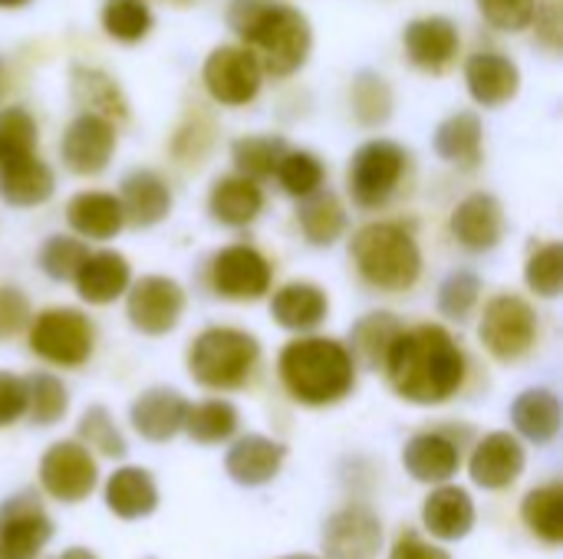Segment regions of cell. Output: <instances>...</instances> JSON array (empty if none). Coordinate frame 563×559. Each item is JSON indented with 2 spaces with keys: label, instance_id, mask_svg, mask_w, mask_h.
<instances>
[{
  "label": "cell",
  "instance_id": "cell-49",
  "mask_svg": "<svg viewBox=\"0 0 563 559\" xmlns=\"http://www.w3.org/2000/svg\"><path fill=\"white\" fill-rule=\"evenodd\" d=\"M30 300L16 287H0V339H13L30 323Z\"/></svg>",
  "mask_w": 563,
  "mask_h": 559
},
{
  "label": "cell",
  "instance_id": "cell-8",
  "mask_svg": "<svg viewBox=\"0 0 563 559\" xmlns=\"http://www.w3.org/2000/svg\"><path fill=\"white\" fill-rule=\"evenodd\" d=\"M406 161H409L406 148L393 138H369L366 145H360L346 171L353 201L366 211L389 204V198L396 194L406 175Z\"/></svg>",
  "mask_w": 563,
  "mask_h": 559
},
{
  "label": "cell",
  "instance_id": "cell-46",
  "mask_svg": "<svg viewBox=\"0 0 563 559\" xmlns=\"http://www.w3.org/2000/svg\"><path fill=\"white\" fill-rule=\"evenodd\" d=\"M79 441L92 451H99L102 458H125L129 445L122 438V432L115 428L112 415L106 405H89L79 418V428H76Z\"/></svg>",
  "mask_w": 563,
  "mask_h": 559
},
{
  "label": "cell",
  "instance_id": "cell-4",
  "mask_svg": "<svg viewBox=\"0 0 563 559\" xmlns=\"http://www.w3.org/2000/svg\"><path fill=\"white\" fill-rule=\"evenodd\" d=\"M356 273L383 293H406L422 277V250L416 237L393 221H369L350 241Z\"/></svg>",
  "mask_w": 563,
  "mask_h": 559
},
{
  "label": "cell",
  "instance_id": "cell-1",
  "mask_svg": "<svg viewBox=\"0 0 563 559\" xmlns=\"http://www.w3.org/2000/svg\"><path fill=\"white\" fill-rule=\"evenodd\" d=\"M383 372L399 399L412 405H442L465 382V353L445 326L426 323L396 336Z\"/></svg>",
  "mask_w": 563,
  "mask_h": 559
},
{
  "label": "cell",
  "instance_id": "cell-17",
  "mask_svg": "<svg viewBox=\"0 0 563 559\" xmlns=\"http://www.w3.org/2000/svg\"><path fill=\"white\" fill-rule=\"evenodd\" d=\"M452 237L472 250V254H488L501 244L505 237V208L495 194L488 191H475L468 198H462L452 211Z\"/></svg>",
  "mask_w": 563,
  "mask_h": 559
},
{
  "label": "cell",
  "instance_id": "cell-39",
  "mask_svg": "<svg viewBox=\"0 0 563 559\" xmlns=\"http://www.w3.org/2000/svg\"><path fill=\"white\" fill-rule=\"evenodd\" d=\"M284 152H287V142L280 135H241L231 145V161L238 175L264 181V178H274Z\"/></svg>",
  "mask_w": 563,
  "mask_h": 559
},
{
  "label": "cell",
  "instance_id": "cell-26",
  "mask_svg": "<svg viewBox=\"0 0 563 559\" xmlns=\"http://www.w3.org/2000/svg\"><path fill=\"white\" fill-rule=\"evenodd\" d=\"M482 145H485V125H482L478 112H472V109H459V112L445 115L432 135L435 155L455 168H465V171L478 168Z\"/></svg>",
  "mask_w": 563,
  "mask_h": 559
},
{
  "label": "cell",
  "instance_id": "cell-44",
  "mask_svg": "<svg viewBox=\"0 0 563 559\" xmlns=\"http://www.w3.org/2000/svg\"><path fill=\"white\" fill-rule=\"evenodd\" d=\"M525 283L531 293L544 297V300H558L563 290V244L561 241H548L541 244L525 267Z\"/></svg>",
  "mask_w": 563,
  "mask_h": 559
},
{
  "label": "cell",
  "instance_id": "cell-23",
  "mask_svg": "<svg viewBox=\"0 0 563 559\" xmlns=\"http://www.w3.org/2000/svg\"><path fill=\"white\" fill-rule=\"evenodd\" d=\"M132 283V267L119 250H89L79 273L73 277V287L82 303L89 306H109L115 303Z\"/></svg>",
  "mask_w": 563,
  "mask_h": 559
},
{
  "label": "cell",
  "instance_id": "cell-30",
  "mask_svg": "<svg viewBox=\"0 0 563 559\" xmlns=\"http://www.w3.org/2000/svg\"><path fill=\"white\" fill-rule=\"evenodd\" d=\"M53 191H56V175L40 155L0 168V198L10 208H40L53 198Z\"/></svg>",
  "mask_w": 563,
  "mask_h": 559
},
{
  "label": "cell",
  "instance_id": "cell-40",
  "mask_svg": "<svg viewBox=\"0 0 563 559\" xmlns=\"http://www.w3.org/2000/svg\"><path fill=\"white\" fill-rule=\"evenodd\" d=\"M23 382H26V415H30V422L40 425V428H49V425L63 422V415L69 409L66 385L53 372H33Z\"/></svg>",
  "mask_w": 563,
  "mask_h": 559
},
{
  "label": "cell",
  "instance_id": "cell-9",
  "mask_svg": "<svg viewBox=\"0 0 563 559\" xmlns=\"http://www.w3.org/2000/svg\"><path fill=\"white\" fill-rule=\"evenodd\" d=\"M201 82L221 105H247L264 86V69L247 46H214L205 56Z\"/></svg>",
  "mask_w": 563,
  "mask_h": 559
},
{
  "label": "cell",
  "instance_id": "cell-5",
  "mask_svg": "<svg viewBox=\"0 0 563 559\" xmlns=\"http://www.w3.org/2000/svg\"><path fill=\"white\" fill-rule=\"evenodd\" d=\"M261 362V343L238 326H208L188 346V376L214 392L247 385Z\"/></svg>",
  "mask_w": 563,
  "mask_h": 559
},
{
  "label": "cell",
  "instance_id": "cell-42",
  "mask_svg": "<svg viewBox=\"0 0 563 559\" xmlns=\"http://www.w3.org/2000/svg\"><path fill=\"white\" fill-rule=\"evenodd\" d=\"M36 138H40L36 119L23 105L0 109V168L36 155Z\"/></svg>",
  "mask_w": 563,
  "mask_h": 559
},
{
  "label": "cell",
  "instance_id": "cell-10",
  "mask_svg": "<svg viewBox=\"0 0 563 559\" xmlns=\"http://www.w3.org/2000/svg\"><path fill=\"white\" fill-rule=\"evenodd\" d=\"M122 297H125V316H129L132 329H139L142 336H165L181 323L185 290L172 277L148 273L142 280L129 283V290Z\"/></svg>",
  "mask_w": 563,
  "mask_h": 559
},
{
  "label": "cell",
  "instance_id": "cell-24",
  "mask_svg": "<svg viewBox=\"0 0 563 559\" xmlns=\"http://www.w3.org/2000/svg\"><path fill=\"white\" fill-rule=\"evenodd\" d=\"M402 465L422 484H445L459 474L462 451L452 438H445L439 432H422V435H412L406 441Z\"/></svg>",
  "mask_w": 563,
  "mask_h": 559
},
{
  "label": "cell",
  "instance_id": "cell-37",
  "mask_svg": "<svg viewBox=\"0 0 563 559\" xmlns=\"http://www.w3.org/2000/svg\"><path fill=\"white\" fill-rule=\"evenodd\" d=\"M521 517L528 524V530L544 540L548 547H558L563 544V488L554 484H544V488H534L525 504H521Z\"/></svg>",
  "mask_w": 563,
  "mask_h": 559
},
{
  "label": "cell",
  "instance_id": "cell-14",
  "mask_svg": "<svg viewBox=\"0 0 563 559\" xmlns=\"http://www.w3.org/2000/svg\"><path fill=\"white\" fill-rule=\"evenodd\" d=\"M59 155L73 175L89 178L106 171L115 155V122L96 112H79L59 138Z\"/></svg>",
  "mask_w": 563,
  "mask_h": 559
},
{
  "label": "cell",
  "instance_id": "cell-47",
  "mask_svg": "<svg viewBox=\"0 0 563 559\" xmlns=\"http://www.w3.org/2000/svg\"><path fill=\"white\" fill-rule=\"evenodd\" d=\"M482 300V280L472 270H452L439 287V313L449 320H465Z\"/></svg>",
  "mask_w": 563,
  "mask_h": 559
},
{
  "label": "cell",
  "instance_id": "cell-2",
  "mask_svg": "<svg viewBox=\"0 0 563 559\" xmlns=\"http://www.w3.org/2000/svg\"><path fill=\"white\" fill-rule=\"evenodd\" d=\"M228 23L257 56L264 76H294L310 56V20L284 0H231Z\"/></svg>",
  "mask_w": 563,
  "mask_h": 559
},
{
  "label": "cell",
  "instance_id": "cell-29",
  "mask_svg": "<svg viewBox=\"0 0 563 559\" xmlns=\"http://www.w3.org/2000/svg\"><path fill=\"white\" fill-rule=\"evenodd\" d=\"M327 313H330V300L323 287L307 280L284 283L271 300V316L277 320V326L290 333H313L327 320Z\"/></svg>",
  "mask_w": 563,
  "mask_h": 559
},
{
  "label": "cell",
  "instance_id": "cell-43",
  "mask_svg": "<svg viewBox=\"0 0 563 559\" xmlns=\"http://www.w3.org/2000/svg\"><path fill=\"white\" fill-rule=\"evenodd\" d=\"M274 178L280 181V188H284L290 198H307V194H313L317 188H323L327 168H323V161H320L313 152L287 148L284 158L277 161Z\"/></svg>",
  "mask_w": 563,
  "mask_h": 559
},
{
  "label": "cell",
  "instance_id": "cell-19",
  "mask_svg": "<svg viewBox=\"0 0 563 559\" xmlns=\"http://www.w3.org/2000/svg\"><path fill=\"white\" fill-rule=\"evenodd\" d=\"M525 448L511 432H492L485 435L468 461V474L485 491H505L525 474Z\"/></svg>",
  "mask_w": 563,
  "mask_h": 559
},
{
  "label": "cell",
  "instance_id": "cell-28",
  "mask_svg": "<svg viewBox=\"0 0 563 559\" xmlns=\"http://www.w3.org/2000/svg\"><path fill=\"white\" fill-rule=\"evenodd\" d=\"M66 224L82 241H112L125 227V214L109 191H79L66 204Z\"/></svg>",
  "mask_w": 563,
  "mask_h": 559
},
{
  "label": "cell",
  "instance_id": "cell-53",
  "mask_svg": "<svg viewBox=\"0 0 563 559\" xmlns=\"http://www.w3.org/2000/svg\"><path fill=\"white\" fill-rule=\"evenodd\" d=\"M7 86H10V72H7V63L0 59V99L7 96Z\"/></svg>",
  "mask_w": 563,
  "mask_h": 559
},
{
  "label": "cell",
  "instance_id": "cell-18",
  "mask_svg": "<svg viewBox=\"0 0 563 559\" xmlns=\"http://www.w3.org/2000/svg\"><path fill=\"white\" fill-rule=\"evenodd\" d=\"M465 89L485 109H501L521 92V69L515 59L495 49L472 53L465 59Z\"/></svg>",
  "mask_w": 563,
  "mask_h": 559
},
{
  "label": "cell",
  "instance_id": "cell-11",
  "mask_svg": "<svg viewBox=\"0 0 563 559\" xmlns=\"http://www.w3.org/2000/svg\"><path fill=\"white\" fill-rule=\"evenodd\" d=\"M99 465L82 441H56L40 458V488L63 504H79L96 491Z\"/></svg>",
  "mask_w": 563,
  "mask_h": 559
},
{
  "label": "cell",
  "instance_id": "cell-56",
  "mask_svg": "<svg viewBox=\"0 0 563 559\" xmlns=\"http://www.w3.org/2000/svg\"><path fill=\"white\" fill-rule=\"evenodd\" d=\"M0 559H7V557H3V554H0Z\"/></svg>",
  "mask_w": 563,
  "mask_h": 559
},
{
  "label": "cell",
  "instance_id": "cell-41",
  "mask_svg": "<svg viewBox=\"0 0 563 559\" xmlns=\"http://www.w3.org/2000/svg\"><path fill=\"white\" fill-rule=\"evenodd\" d=\"M102 30L119 43H139L152 33L155 16L145 0H102Z\"/></svg>",
  "mask_w": 563,
  "mask_h": 559
},
{
  "label": "cell",
  "instance_id": "cell-16",
  "mask_svg": "<svg viewBox=\"0 0 563 559\" xmlns=\"http://www.w3.org/2000/svg\"><path fill=\"white\" fill-rule=\"evenodd\" d=\"M459 46H462V36H459V26L449 20V16H416L406 23L402 30V49H406V59L422 69V72H445L455 56H459Z\"/></svg>",
  "mask_w": 563,
  "mask_h": 559
},
{
  "label": "cell",
  "instance_id": "cell-15",
  "mask_svg": "<svg viewBox=\"0 0 563 559\" xmlns=\"http://www.w3.org/2000/svg\"><path fill=\"white\" fill-rule=\"evenodd\" d=\"M379 544H383V524L363 504H350L323 524L327 559H376Z\"/></svg>",
  "mask_w": 563,
  "mask_h": 559
},
{
  "label": "cell",
  "instance_id": "cell-55",
  "mask_svg": "<svg viewBox=\"0 0 563 559\" xmlns=\"http://www.w3.org/2000/svg\"><path fill=\"white\" fill-rule=\"evenodd\" d=\"M280 559H317V557H307V554H294V557H280Z\"/></svg>",
  "mask_w": 563,
  "mask_h": 559
},
{
  "label": "cell",
  "instance_id": "cell-33",
  "mask_svg": "<svg viewBox=\"0 0 563 559\" xmlns=\"http://www.w3.org/2000/svg\"><path fill=\"white\" fill-rule=\"evenodd\" d=\"M406 329V323L396 316V313H386V310H379V313H366L363 320H356L353 323V329H350V356H353V362H363L369 372H379L383 369V362H386V353H389V346L396 343V336Z\"/></svg>",
  "mask_w": 563,
  "mask_h": 559
},
{
  "label": "cell",
  "instance_id": "cell-45",
  "mask_svg": "<svg viewBox=\"0 0 563 559\" xmlns=\"http://www.w3.org/2000/svg\"><path fill=\"white\" fill-rule=\"evenodd\" d=\"M89 247L79 241V237H69V234H53L43 241L40 247V270L56 280V283H73V277L79 273L82 260H86Z\"/></svg>",
  "mask_w": 563,
  "mask_h": 559
},
{
  "label": "cell",
  "instance_id": "cell-48",
  "mask_svg": "<svg viewBox=\"0 0 563 559\" xmlns=\"http://www.w3.org/2000/svg\"><path fill=\"white\" fill-rule=\"evenodd\" d=\"M478 13L505 33H521L538 16V0H475Z\"/></svg>",
  "mask_w": 563,
  "mask_h": 559
},
{
  "label": "cell",
  "instance_id": "cell-32",
  "mask_svg": "<svg viewBox=\"0 0 563 559\" xmlns=\"http://www.w3.org/2000/svg\"><path fill=\"white\" fill-rule=\"evenodd\" d=\"M511 425L534 445H551L561 435V399L551 389H528L511 402Z\"/></svg>",
  "mask_w": 563,
  "mask_h": 559
},
{
  "label": "cell",
  "instance_id": "cell-38",
  "mask_svg": "<svg viewBox=\"0 0 563 559\" xmlns=\"http://www.w3.org/2000/svg\"><path fill=\"white\" fill-rule=\"evenodd\" d=\"M350 105H353V115L360 125H366V128L386 125L393 115V89H389L386 76H379L376 69H360L350 86Z\"/></svg>",
  "mask_w": 563,
  "mask_h": 559
},
{
  "label": "cell",
  "instance_id": "cell-27",
  "mask_svg": "<svg viewBox=\"0 0 563 559\" xmlns=\"http://www.w3.org/2000/svg\"><path fill=\"white\" fill-rule=\"evenodd\" d=\"M208 211L224 227H247V224H254L261 217V211H264L261 181H254L247 175H238V171L218 178L211 194H208Z\"/></svg>",
  "mask_w": 563,
  "mask_h": 559
},
{
  "label": "cell",
  "instance_id": "cell-57",
  "mask_svg": "<svg viewBox=\"0 0 563 559\" xmlns=\"http://www.w3.org/2000/svg\"><path fill=\"white\" fill-rule=\"evenodd\" d=\"M148 559H152V557H148Z\"/></svg>",
  "mask_w": 563,
  "mask_h": 559
},
{
  "label": "cell",
  "instance_id": "cell-36",
  "mask_svg": "<svg viewBox=\"0 0 563 559\" xmlns=\"http://www.w3.org/2000/svg\"><path fill=\"white\" fill-rule=\"evenodd\" d=\"M238 425H241V418H238V409L231 402L208 399V402L188 405L181 432L198 445H221V441L238 435Z\"/></svg>",
  "mask_w": 563,
  "mask_h": 559
},
{
  "label": "cell",
  "instance_id": "cell-35",
  "mask_svg": "<svg viewBox=\"0 0 563 559\" xmlns=\"http://www.w3.org/2000/svg\"><path fill=\"white\" fill-rule=\"evenodd\" d=\"M73 99L82 112H96L109 122H122L129 115V102L119 89V82L92 66H73Z\"/></svg>",
  "mask_w": 563,
  "mask_h": 559
},
{
  "label": "cell",
  "instance_id": "cell-13",
  "mask_svg": "<svg viewBox=\"0 0 563 559\" xmlns=\"http://www.w3.org/2000/svg\"><path fill=\"white\" fill-rule=\"evenodd\" d=\"M271 277L274 270L267 257L251 244H231L218 250L211 260V290L221 300H234V303L261 300L271 290Z\"/></svg>",
  "mask_w": 563,
  "mask_h": 559
},
{
  "label": "cell",
  "instance_id": "cell-21",
  "mask_svg": "<svg viewBox=\"0 0 563 559\" xmlns=\"http://www.w3.org/2000/svg\"><path fill=\"white\" fill-rule=\"evenodd\" d=\"M115 198L122 204L125 224H132V227H155L172 214V188L152 168H132L119 181Z\"/></svg>",
  "mask_w": 563,
  "mask_h": 559
},
{
  "label": "cell",
  "instance_id": "cell-25",
  "mask_svg": "<svg viewBox=\"0 0 563 559\" xmlns=\"http://www.w3.org/2000/svg\"><path fill=\"white\" fill-rule=\"evenodd\" d=\"M422 524L435 540H445V544H455V540L468 537L472 527H475V501H472V494L449 484V481L439 484L422 504Z\"/></svg>",
  "mask_w": 563,
  "mask_h": 559
},
{
  "label": "cell",
  "instance_id": "cell-7",
  "mask_svg": "<svg viewBox=\"0 0 563 559\" xmlns=\"http://www.w3.org/2000/svg\"><path fill=\"white\" fill-rule=\"evenodd\" d=\"M538 313L534 306L518 293H498L485 303L478 339L498 362H518L525 359L538 343Z\"/></svg>",
  "mask_w": 563,
  "mask_h": 559
},
{
  "label": "cell",
  "instance_id": "cell-6",
  "mask_svg": "<svg viewBox=\"0 0 563 559\" xmlns=\"http://www.w3.org/2000/svg\"><path fill=\"white\" fill-rule=\"evenodd\" d=\"M26 329H30L33 356L63 369L82 366L96 346V326L89 323L82 310H73V306H49L30 316Z\"/></svg>",
  "mask_w": 563,
  "mask_h": 559
},
{
  "label": "cell",
  "instance_id": "cell-20",
  "mask_svg": "<svg viewBox=\"0 0 563 559\" xmlns=\"http://www.w3.org/2000/svg\"><path fill=\"white\" fill-rule=\"evenodd\" d=\"M287 461V445L264 438V435H244L238 438L224 455V471L241 488H264L271 484Z\"/></svg>",
  "mask_w": 563,
  "mask_h": 559
},
{
  "label": "cell",
  "instance_id": "cell-22",
  "mask_svg": "<svg viewBox=\"0 0 563 559\" xmlns=\"http://www.w3.org/2000/svg\"><path fill=\"white\" fill-rule=\"evenodd\" d=\"M185 412H188V399L178 392V389H168V385H155V389H145L132 409H129V422L132 428L145 438V441H172L181 425H185Z\"/></svg>",
  "mask_w": 563,
  "mask_h": 559
},
{
  "label": "cell",
  "instance_id": "cell-54",
  "mask_svg": "<svg viewBox=\"0 0 563 559\" xmlns=\"http://www.w3.org/2000/svg\"><path fill=\"white\" fill-rule=\"evenodd\" d=\"M30 0H0V10H16V7H26Z\"/></svg>",
  "mask_w": 563,
  "mask_h": 559
},
{
  "label": "cell",
  "instance_id": "cell-50",
  "mask_svg": "<svg viewBox=\"0 0 563 559\" xmlns=\"http://www.w3.org/2000/svg\"><path fill=\"white\" fill-rule=\"evenodd\" d=\"M23 415H26V382L0 369V428L20 422Z\"/></svg>",
  "mask_w": 563,
  "mask_h": 559
},
{
  "label": "cell",
  "instance_id": "cell-12",
  "mask_svg": "<svg viewBox=\"0 0 563 559\" xmlns=\"http://www.w3.org/2000/svg\"><path fill=\"white\" fill-rule=\"evenodd\" d=\"M53 540V521L36 491H20L0 504V554L7 559H36Z\"/></svg>",
  "mask_w": 563,
  "mask_h": 559
},
{
  "label": "cell",
  "instance_id": "cell-31",
  "mask_svg": "<svg viewBox=\"0 0 563 559\" xmlns=\"http://www.w3.org/2000/svg\"><path fill=\"white\" fill-rule=\"evenodd\" d=\"M106 507L119 521H142L158 507V484L145 468H119L106 481Z\"/></svg>",
  "mask_w": 563,
  "mask_h": 559
},
{
  "label": "cell",
  "instance_id": "cell-52",
  "mask_svg": "<svg viewBox=\"0 0 563 559\" xmlns=\"http://www.w3.org/2000/svg\"><path fill=\"white\" fill-rule=\"evenodd\" d=\"M59 559H99L96 554H89V550H82V547H73V550H66Z\"/></svg>",
  "mask_w": 563,
  "mask_h": 559
},
{
  "label": "cell",
  "instance_id": "cell-34",
  "mask_svg": "<svg viewBox=\"0 0 563 559\" xmlns=\"http://www.w3.org/2000/svg\"><path fill=\"white\" fill-rule=\"evenodd\" d=\"M297 224H300V234L307 237V244L333 247L343 237V231H346V208H343V201L333 191L317 188L313 194L300 198Z\"/></svg>",
  "mask_w": 563,
  "mask_h": 559
},
{
  "label": "cell",
  "instance_id": "cell-3",
  "mask_svg": "<svg viewBox=\"0 0 563 559\" xmlns=\"http://www.w3.org/2000/svg\"><path fill=\"white\" fill-rule=\"evenodd\" d=\"M277 376L300 405L323 409L343 402L356 385V362L340 339L300 336L277 356Z\"/></svg>",
  "mask_w": 563,
  "mask_h": 559
},
{
  "label": "cell",
  "instance_id": "cell-51",
  "mask_svg": "<svg viewBox=\"0 0 563 559\" xmlns=\"http://www.w3.org/2000/svg\"><path fill=\"white\" fill-rule=\"evenodd\" d=\"M389 559H452L442 547H432L426 544L416 530H402L399 540L393 544V554Z\"/></svg>",
  "mask_w": 563,
  "mask_h": 559
}]
</instances>
